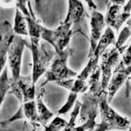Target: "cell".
<instances>
[{"instance_id":"1","label":"cell","mask_w":131,"mask_h":131,"mask_svg":"<svg viewBox=\"0 0 131 131\" xmlns=\"http://www.w3.org/2000/svg\"><path fill=\"white\" fill-rule=\"evenodd\" d=\"M88 90L82 94L79 114V124L84 123L89 118L96 119L99 114V103L104 91L101 82V70L99 66L90 75L88 80Z\"/></svg>"},{"instance_id":"2","label":"cell","mask_w":131,"mask_h":131,"mask_svg":"<svg viewBox=\"0 0 131 131\" xmlns=\"http://www.w3.org/2000/svg\"><path fill=\"white\" fill-rule=\"evenodd\" d=\"M99 113L101 122L97 124L92 131L128 130L130 127V121L124 116L115 111L108 102L107 91H104L99 103Z\"/></svg>"},{"instance_id":"3","label":"cell","mask_w":131,"mask_h":131,"mask_svg":"<svg viewBox=\"0 0 131 131\" xmlns=\"http://www.w3.org/2000/svg\"><path fill=\"white\" fill-rule=\"evenodd\" d=\"M74 34L72 24L62 22L55 29H49L43 26L41 39L50 44L56 54H59L69 47L71 38Z\"/></svg>"},{"instance_id":"4","label":"cell","mask_w":131,"mask_h":131,"mask_svg":"<svg viewBox=\"0 0 131 131\" xmlns=\"http://www.w3.org/2000/svg\"><path fill=\"white\" fill-rule=\"evenodd\" d=\"M72 53V49L68 47L59 54H56L48 70L45 73V80L40 85V88H43L48 82H56L77 76L78 73L70 68L68 64V59Z\"/></svg>"},{"instance_id":"5","label":"cell","mask_w":131,"mask_h":131,"mask_svg":"<svg viewBox=\"0 0 131 131\" xmlns=\"http://www.w3.org/2000/svg\"><path fill=\"white\" fill-rule=\"evenodd\" d=\"M27 47L30 50L32 59L31 77L33 83L36 84L38 80L48 70L56 53L53 49L51 50L48 48L44 42H40L37 45L29 43Z\"/></svg>"},{"instance_id":"6","label":"cell","mask_w":131,"mask_h":131,"mask_svg":"<svg viewBox=\"0 0 131 131\" xmlns=\"http://www.w3.org/2000/svg\"><path fill=\"white\" fill-rule=\"evenodd\" d=\"M115 35L114 30L110 27H106L103 34L101 38L99 40L96 48L91 56H88V61L83 70L81 71L80 74H77V77L84 80H88L89 77L94 70L99 66L98 63L100 61L103 52L107 50V48L112 45L115 43Z\"/></svg>"},{"instance_id":"7","label":"cell","mask_w":131,"mask_h":131,"mask_svg":"<svg viewBox=\"0 0 131 131\" xmlns=\"http://www.w3.org/2000/svg\"><path fill=\"white\" fill-rule=\"evenodd\" d=\"M28 44L23 37L14 35L8 51V62L11 73L10 79L12 80H17L21 76L23 52Z\"/></svg>"},{"instance_id":"8","label":"cell","mask_w":131,"mask_h":131,"mask_svg":"<svg viewBox=\"0 0 131 131\" xmlns=\"http://www.w3.org/2000/svg\"><path fill=\"white\" fill-rule=\"evenodd\" d=\"M121 54L122 53L117 48L113 47L110 50H106L101 56L99 68L101 70V86L103 91L107 90L112 72L120 60Z\"/></svg>"},{"instance_id":"9","label":"cell","mask_w":131,"mask_h":131,"mask_svg":"<svg viewBox=\"0 0 131 131\" xmlns=\"http://www.w3.org/2000/svg\"><path fill=\"white\" fill-rule=\"evenodd\" d=\"M106 21L104 15L97 10L91 11L90 17V48L88 56L94 51L99 40L106 29Z\"/></svg>"},{"instance_id":"10","label":"cell","mask_w":131,"mask_h":131,"mask_svg":"<svg viewBox=\"0 0 131 131\" xmlns=\"http://www.w3.org/2000/svg\"><path fill=\"white\" fill-rule=\"evenodd\" d=\"M104 17L107 26L118 32L123 24L130 17L131 14L125 12L123 9V5L111 3Z\"/></svg>"},{"instance_id":"11","label":"cell","mask_w":131,"mask_h":131,"mask_svg":"<svg viewBox=\"0 0 131 131\" xmlns=\"http://www.w3.org/2000/svg\"><path fill=\"white\" fill-rule=\"evenodd\" d=\"M68 1V10L67 15L64 22L70 23L72 24L73 30L77 28V31L84 35L81 30L80 26L86 16V11L81 0H67Z\"/></svg>"},{"instance_id":"12","label":"cell","mask_w":131,"mask_h":131,"mask_svg":"<svg viewBox=\"0 0 131 131\" xmlns=\"http://www.w3.org/2000/svg\"><path fill=\"white\" fill-rule=\"evenodd\" d=\"M3 33L0 35V75L6 67L8 61V51L14 36L12 27L8 21L3 23Z\"/></svg>"},{"instance_id":"13","label":"cell","mask_w":131,"mask_h":131,"mask_svg":"<svg viewBox=\"0 0 131 131\" xmlns=\"http://www.w3.org/2000/svg\"><path fill=\"white\" fill-rule=\"evenodd\" d=\"M44 89H41L39 93L35 97L36 106H37V111L39 118V123L41 127H45L54 116V113L50 110L47 106L43 102V94H44Z\"/></svg>"},{"instance_id":"14","label":"cell","mask_w":131,"mask_h":131,"mask_svg":"<svg viewBox=\"0 0 131 131\" xmlns=\"http://www.w3.org/2000/svg\"><path fill=\"white\" fill-rule=\"evenodd\" d=\"M28 24V31L29 37V43L30 44H39L41 40V31L43 25H41L38 20L34 16L32 10L30 14L26 17Z\"/></svg>"},{"instance_id":"15","label":"cell","mask_w":131,"mask_h":131,"mask_svg":"<svg viewBox=\"0 0 131 131\" xmlns=\"http://www.w3.org/2000/svg\"><path fill=\"white\" fill-rule=\"evenodd\" d=\"M13 33L19 36H29L28 24L26 16L17 8L15 9V14L14 18V24L12 27Z\"/></svg>"},{"instance_id":"16","label":"cell","mask_w":131,"mask_h":131,"mask_svg":"<svg viewBox=\"0 0 131 131\" xmlns=\"http://www.w3.org/2000/svg\"><path fill=\"white\" fill-rule=\"evenodd\" d=\"M131 37V17L127 20L126 26L122 29L118 35V39L115 41L114 47L117 48L121 52H123L126 49V42Z\"/></svg>"},{"instance_id":"17","label":"cell","mask_w":131,"mask_h":131,"mask_svg":"<svg viewBox=\"0 0 131 131\" xmlns=\"http://www.w3.org/2000/svg\"><path fill=\"white\" fill-rule=\"evenodd\" d=\"M10 78L8 77V68H5L0 75V108L5 101L6 95L10 91Z\"/></svg>"},{"instance_id":"18","label":"cell","mask_w":131,"mask_h":131,"mask_svg":"<svg viewBox=\"0 0 131 131\" xmlns=\"http://www.w3.org/2000/svg\"><path fill=\"white\" fill-rule=\"evenodd\" d=\"M80 101H77L73 108V110L71 112L69 121L67 122V124L65 125V127L63 128V130L61 131H74V129H75V127L77 126L76 125L77 118V117L79 116V114H80Z\"/></svg>"},{"instance_id":"19","label":"cell","mask_w":131,"mask_h":131,"mask_svg":"<svg viewBox=\"0 0 131 131\" xmlns=\"http://www.w3.org/2000/svg\"><path fill=\"white\" fill-rule=\"evenodd\" d=\"M67 122L65 119L58 115L44 127L43 131H61L67 124Z\"/></svg>"},{"instance_id":"20","label":"cell","mask_w":131,"mask_h":131,"mask_svg":"<svg viewBox=\"0 0 131 131\" xmlns=\"http://www.w3.org/2000/svg\"><path fill=\"white\" fill-rule=\"evenodd\" d=\"M77 97H78L77 94L73 93V92H70L68 96V98L66 100V102L57 112L58 115H64V114H67L68 112H70V110H71L73 108V106L77 102Z\"/></svg>"},{"instance_id":"21","label":"cell","mask_w":131,"mask_h":131,"mask_svg":"<svg viewBox=\"0 0 131 131\" xmlns=\"http://www.w3.org/2000/svg\"><path fill=\"white\" fill-rule=\"evenodd\" d=\"M17 5V0H0V6L4 8H11Z\"/></svg>"},{"instance_id":"22","label":"cell","mask_w":131,"mask_h":131,"mask_svg":"<svg viewBox=\"0 0 131 131\" xmlns=\"http://www.w3.org/2000/svg\"><path fill=\"white\" fill-rule=\"evenodd\" d=\"M85 2L87 3L89 8L91 10H97V5H96V4L94 3V0H85Z\"/></svg>"},{"instance_id":"23","label":"cell","mask_w":131,"mask_h":131,"mask_svg":"<svg viewBox=\"0 0 131 131\" xmlns=\"http://www.w3.org/2000/svg\"><path fill=\"white\" fill-rule=\"evenodd\" d=\"M123 9L127 13L131 14V0H128L127 2L123 6Z\"/></svg>"},{"instance_id":"24","label":"cell","mask_w":131,"mask_h":131,"mask_svg":"<svg viewBox=\"0 0 131 131\" xmlns=\"http://www.w3.org/2000/svg\"><path fill=\"white\" fill-rule=\"evenodd\" d=\"M111 3L112 4H117L120 5H125V0H110Z\"/></svg>"},{"instance_id":"25","label":"cell","mask_w":131,"mask_h":131,"mask_svg":"<svg viewBox=\"0 0 131 131\" xmlns=\"http://www.w3.org/2000/svg\"><path fill=\"white\" fill-rule=\"evenodd\" d=\"M26 122H25V124H24L23 131H25V129H26ZM32 131H37V127H33V130H32Z\"/></svg>"},{"instance_id":"26","label":"cell","mask_w":131,"mask_h":131,"mask_svg":"<svg viewBox=\"0 0 131 131\" xmlns=\"http://www.w3.org/2000/svg\"><path fill=\"white\" fill-rule=\"evenodd\" d=\"M128 131H131V126L129 127V129H128Z\"/></svg>"}]
</instances>
